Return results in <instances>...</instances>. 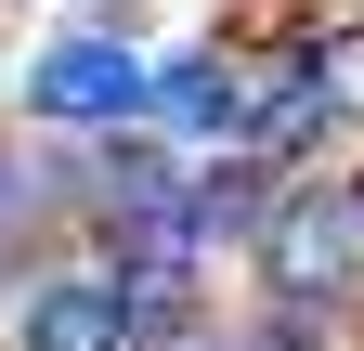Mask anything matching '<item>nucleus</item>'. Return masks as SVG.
I'll list each match as a JSON object with an SVG mask.
<instances>
[{
  "label": "nucleus",
  "mask_w": 364,
  "mask_h": 351,
  "mask_svg": "<svg viewBox=\"0 0 364 351\" xmlns=\"http://www.w3.org/2000/svg\"><path fill=\"white\" fill-rule=\"evenodd\" d=\"M117 338H130L117 274H65V286H39L26 325H14V351H117Z\"/></svg>",
  "instance_id": "obj_3"
},
{
  "label": "nucleus",
  "mask_w": 364,
  "mask_h": 351,
  "mask_svg": "<svg viewBox=\"0 0 364 351\" xmlns=\"http://www.w3.org/2000/svg\"><path fill=\"white\" fill-rule=\"evenodd\" d=\"M260 286L287 299V313H338L364 286V222L351 195H273L260 208Z\"/></svg>",
  "instance_id": "obj_1"
},
{
  "label": "nucleus",
  "mask_w": 364,
  "mask_h": 351,
  "mask_svg": "<svg viewBox=\"0 0 364 351\" xmlns=\"http://www.w3.org/2000/svg\"><path fill=\"white\" fill-rule=\"evenodd\" d=\"M351 222H364V183H351Z\"/></svg>",
  "instance_id": "obj_6"
},
{
  "label": "nucleus",
  "mask_w": 364,
  "mask_h": 351,
  "mask_svg": "<svg viewBox=\"0 0 364 351\" xmlns=\"http://www.w3.org/2000/svg\"><path fill=\"white\" fill-rule=\"evenodd\" d=\"M26 104L53 130H130V117H144V65H130L117 39H65V53L26 65Z\"/></svg>",
  "instance_id": "obj_2"
},
{
  "label": "nucleus",
  "mask_w": 364,
  "mask_h": 351,
  "mask_svg": "<svg viewBox=\"0 0 364 351\" xmlns=\"http://www.w3.org/2000/svg\"><path fill=\"white\" fill-rule=\"evenodd\" d=\"M260 208H273V156H235V169H208L182 195V222L196 234H260Z\"/></svg>",
  "instance_id": "obj_4"
},
{
  "label": "nucleus",
  "mask_w": 364,
  "mask_h": 351,
  "mask_svg": "<svg viewBox=\"0 0 364 351\" xmlns=\"http://www.w3.org/2000/svg\"><path fill=\"white\" fill-rule=\"evenodd\" d=\"M144 104H156L169 130H235V78H221L208 53H182V65H156V78H144Z\"/></svg>",
  "instance_id": "obj_5"
}]
</instances>
